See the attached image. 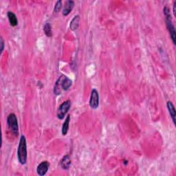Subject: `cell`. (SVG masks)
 <instances>
[{
  "label": "cell",
  "mask_w": 176,
  "mask_h": 176,
  "mask_svg": "<svg viewBox=\"0 0 176 176\" xmlns=\"http://www.w3.org/2000/svg\"><path fill=\"white\" fill-rule=\"evenodd\" d=\"M167 108L168 110V112H169L170 115H171V119L173 120L174 125H175L176 123V120H175V118H176V112H175V107L173 105V104L172 102L171 101H168L167 102Z\"/></svg>",
  "instance_id": "cell-9"
},
{
  "label": "cell",
  "mask_w": 176,
  "mask_h": 176,
  "mask_svg": "<svg viewBox=\"0 0 176 176\" xmlns=\"http://www.w3.org/2000/svg\"><path fill=\"white\" fill-rule=\"evenodd\" d=\"M99 105V94L96 89L92 90L90 99H89V106L92 109H96Z\"/></svg>",
  "instance_id": "cell-5"
},
{
  "label": "cell",
  "mask_w": 176,
  "mask_h": 176,
  "mask_svg": "<svg viewBox=\"0 0 176 176\" xmlns=\"http://www.w3.org/2000/svg\"><path fill=\"white\" fill-rule=\"evenodd\" d=\"M71 164V160L70 157L68 155L65 156L61 161V167H62L63 169L64 170H67L70 168Z\"/></svg>",
  "instance_id": "cell-10"
},
{
  "label": "cell",
  "mask_w": 176,
  "mask_h": 176,
  "mask_svg": "<svg viewBox=\"0 0 176 176\" xmlns=\"http://www.w3.org/2000/svg\"><path fill=\"white\" fill-rule=\"evenodd\" d=\"M74 7V2L71 1V0H67L65 3L62 13L64 16H67L71 13L72 10H73Z\"/></svg>",
  "instance_id": "cell-8"
},
{
  "label": "cell",
  "mask_w": 176,
  "mask_h": 176,
  "mask_svg": "<svg viewBox=\"0 0 176 176\" xmlns=\"http://www.w3.org/2000/svg\"><path fill=\"white\" fill-rule=\"evenodd\" d=\"M173 12V15L175 17L176 16V2H175V3H174Z\"/></svg>",
  "instance_id": "cell-17"
},
{
  "label": "cell",
  "mask_w": 176,
  "mask_h": 176,
  "mask_svg": "<svg viewBox=\"0 0 176 176\" xmlns=\"http://www.w3.org/2000/svg\"><path fill=\"white\" fill-rule=\"evenodd\" d=\"M164 14L165 18H166V24H167V29L169 32L170 33V36H171V39L172 41H173V44L175 45L176 44V37H175V27L173 24V22H172V18H171V15L170 13V9L168 7L165 6L164 8Z\"/></svg>",
  "instance_id": "cell-2"
},
{
  "label": "cell",
  "mask_w": 176,
  "mask_h": 176,
  "mask_svg": "<svg viewBox=\"0 0 176 176\" xmlns=\"http://www.w3.org/2000/svg\"><path fill=\"white\" fill-rule=\"evenodd\" d=\"M44 31L45 35L48 37H51L52 36V30L51 24L49 23H46L44 26Z\"/></svg>",
  "instance_id": "cell-14"
},
{
  "label": "cell",
  "mask_w": 176,
  "mask_h": 176,
  "mask_svg": "<svg viewBox=\"0 0 176 176\" xmlns=\"http://www.w3.org/2000/svg\"><path fill=\"white\" fill-rule=\"evenodd\" d=\"M49 167H50V163L48 162L47 161L42 162V163L39 164V166L37 168V174L41 176L45 175L46 173H47V172L49 169Z\"/></svg>",
  "instance_id": "cell-7"
},
{
  "label": "cell",
  "mask_w": 176,
  "mask_h": 176,
  "mask_svg": "<svg viewBox=\"0 0 176 176\" xmlns=\"http://www.w3.org/2000/svg\"><path fill=\"white\" fill-rule=\"evenodd\" d=\"M7 16H8L9 22L12 26L15 27L18 25V19L15 13L11 11H8L7 13Z\"/></svg>",
  "instance_id": "cell-12"
},
{
  "label": "cell",
  "mask_w": 176,
  "mask_h": 176,
  "mask_svg": "<svg viewBox=\"0 0 176 176\" xmlns=\"http://www.w3.org/2000/svg\"><path fill=\"white\" fill-rule=\"evenodd\" d=\"M4 49V41L2 37L0 39V53L3 52V50Z\"/></svg>",
  "instance_id": "cell-16"
},
{
  "label": "cell",
  "mask_w": 176,
  "mask_h": 176,
  "mask_svg": "<svg viewBox=\"0 0 176 176\" xmlns=\"http://www.w3.org/2000/svg\"><path fill=\"white\" fill-rule=\"evenodd\" d=\"M70 116L67 115L66 117V119L63 124V127L61 129V132L63 136H66L67 134V131L69 130V125H70Z\"/></svg>",
  "instance_id": "cell-13"
},
{
  "label": "cell",
  "mask_w": 176,
  "mask_h": 176,
  "mask_svg": "<svg viewBox=\"0 0 176 176\" xmlns=\"http://www.w3.org/2000/svg\"><path fill=\"white\" fill-rule=\"evenodd\" d=\"M58 80L59 81L61 85L62 90H67L72 85V81L70 78L65 76V75H61L58 78Z\"/></svg>",
  "instance_id": "cell-6"
},
{
  "label": "cell",
  "mask_w": 176,
  "mask_h": 176,
  "mask_svg": "<svg viewBox=\"0 0 176 176\" xmlns=\"http://www.w3.org/2000/svg\"><path fill=\"white\" fill-rule=\"evenodd\" d=\"M27 144L26 139L24 136H21L20 138L19 147L17 149V157L19 163L22 165L26 164L27 163Z\"/></svg>",
  "instance_id": "cell-1"
},
{
  "label": "cell",
  "mask_w": 176,
  "mask_h": 176,
  "mask_svg": "<svg viewBox=\"0 0 176 176\" xmlns=\"http://www.w3.org/2000/svg\"><path fill=\"white\" fill-rule=\"evenodd\" d=\"M7 124L8 128L15 136L18 135L19 133V125H18L17 118L15 114H10L7 118Z\"/></svg>",
  "instance_id": "cell-3"
},
{
  "label": "cell",
  "mask_w": 176,
  "mask_h": 176,
  "mask_svg": "<svg viewBox=\"0 0 176 176\" xmlns=\"http://www.w3.org/2000/svg\"><path fill=\"white\" fill-rule=\"evenodd\" d=\"M70 107L71 101L69 100L63 102L61 105L59 106L58 110H57V117H58L59 119H63L65 116H66L68 111H69Z\"/></svg>",
  "instance_id": "cell-4"
},
{
  "label": "cell",
  "mask_w": 176,
  "mask_h": 176,
  "mask_svg": "<svg viewBox=\"0 0 176 176\" xmlns=\"http://www.w3.org/2000/svg\"><path fill=\"white\" fill-rule=\"evenodd\" d=\"M62 8V2L61 1V0H59V1H57L55 3V8H54V12L55 13H59L61 9Z\"/></svg>",
  "instance_id": "cell-15"
},
{
  "label": "cell",
  "mask_w": 176,
  "mask_h": 176,
  "mask_svg": "<svg viewBox=\"0 0 176 176\" xmlns=\"http://www.w3.org/2000/svg\"><path fill=\"white\" fill-rule=\"evenodd\" d=\"M79 23H80V17L79 15H76L71 21V23L70 24V30L72 31H75L78 29V26H79Z\"/></svg>",
  "instance_id": "cell-11"
}]
</instances>
